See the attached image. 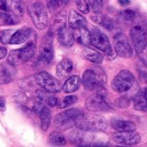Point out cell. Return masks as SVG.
<instances>
[{
  "label": "cell",
  "instance_id": "obj_11",
  "mask_svg": "<svg viewBox=\"0 0 147 147\" xmlns=\"http://www.w3.org/2000/svg\"><path fill=\"white\" fill-rule=\"evenodd\" d=\"M112 139L118 144L132 146L138 144L141 141V136L135 131H116L112 134Z\"/></svg>",
  "mask_w": 147,
  "mask_h": 147
},
{
  "label": "cell",
  "instance_id": "obj_12",
  "mask_svg": "<svg viewBox=\"0 0 147 147\" xmlns=\"http://www.w3.org/2000/svg\"><path fill=\"white\" fill-rule=\"evenodd\" d=\"M54 58V49L52 45V41L49 38H45L42 42L39 56L37 59V64L40 66L49 65Z\"/></svg>",
  "mask_w": 147,
  "mask_h": 147
},
{
  "label": "cell",
  "instance_id": "obj_25",
  "mask_svg": "<svg viewBox=\"0 0 147 147\" xmlns=\"http://www.w3.org/2000/svg\"><path fill=\"white\" fill-rule=\"evenodd\" d=\"M39 119H40V122H41V127L42 130L43 131H47L51 124V119H52V115H51V111L49 110V108L47 106H44L38 113H37Z\"/></svg>",
  "mask_w": 147,
  "mask_h": 147
},
{
  "label": "cell",
  "instance_id": "obj_5",
  "mask_svg": "<svg viewBox=\"0 0 147 147\" xmlns=\"http://www.w3.org/2000/svg\"><path fill=\"white\" fill-rule=\"evenodd\" d=\"M135 82L132 73L127 69L121 70L113 78L112 82V88L116 93H125L129 91Z\"/></svg>",
  "mask_w": 147,
  "mask_h": 147
},
{
  "label": "cell",
  "instance_id": "obj_27",
  "mask_svg": "<svg viewBox=\"0 0 147 147\" xmlns=\"http://www.w3.org/2000/svg\"><path fill=\"white\" fill-rule=\"evenodd\" d=\"M7 8L11 12L18 17H22L24 12V3L22 0H5Z\"/></svg>",
  "mask_w": 147,
  "mask_h": 147
},
{
  "label": "cell",
  "instance_id": "obj_38",
  "mask_svg": "<svg viewBox=\"0 0 147 147\" xmlns=\"http://www.w3.org/2000/svg\"><path fill=\"white\" fill-rule=\"evenodd\" d=\"M60 5V0H47V7L50 11H55Z\"/></svg>",
  "mask_w": 147,
  "mask_h": 147
},
{
  "label": "cell",
  "instance_id": "obj_6",
  "mask_svg": "<svg viewBox=\"0 0 147 147\" xmlns=\"http://www.w3.org/2000/svg\"><path fill=\"white\" fill-rule=\"evenodd\" d=\"M130 38L137 53H142L147 47V27L144 25L133 26L130 30Z\"/></svg>",
  "mask_w": 147,
  "mask_h": 147
},
{
  "label": "cell",
  "instance_id": "obj_14",
  "mask_svg": "<svg viewBox=\"0 0 147 147\" xmlns=\"http://www.w3.org/2000/svg\"><path fill=\"white\" fill-rule=\"evenodd\" d=\"M87 132V131L79 128L73 131L68 137L70 142L77 145H91V143H93L92 138Z\"/></svg>",
  "mask_w": 147,
  "mask_h": 147
},
{
  "label": "cell",
  "instance_id": "obj_32",
  "mask_svg": "<svg viewBox=\"0 0 147 147\" xmlns=\"http://www.w3.org/2000/svg\"><path fill=\"white\" fill-rule=\"evenodd\" d=\"M136 18V12L133 10H125L119 13V18L125 23L132 22Z\"/></svg>",
  "mask_w": 147,
  "mask_h": 147
},
{
  "label": "cell",
  "instance_id": "obj_24",
  "mask_svg": "<svg viewBox=\"0 0 147 147\" xmlns=\"http://www.w3.org/2000/svg\"><path fill=\"white\" fill-rule=\"evenodd\" d=\"M81 85V79L78 76H70L63 84L62 90L66 94H72L79 89Z\"/></svg>",
  "mask_w": 147,
  "mask_h": 147
},
{
  "label": "cell",
  "instance_id": "obj_15",
  "mask_svg": "<svg viewBox=\"0 0 147 147\" xmlns=\"http://www.w3.org/2000/svg\"><path fill=\"white\" fill-rule=\"evenodd\" d=\"M58 41L61 43V45L69 48L72 47L75 43V36H74V31L70 27L65 26L63 29H61L57 34Z\"/></svg>",
  "mask_w": 147,
  "mask_h": 147
},
{
  "label": "cell",
  "instance_id": "obj_40",
  "mask_svg": "<svg viewBox=\"0 0 147 147\" xmlns=\"http://www.w3.org/2000/svg\"><path fill=\"white\" fill-rule=\"evenodd\" d=\"M7 55V49L5 47L0 46V60L4 59Z\"/></svg>",
  "mask_w": 147,
  "mask_h": 147
},
{
  "label": "cell",
  "instance_id": "obj_7",
  "mask_svg": "<svg viewBox=\"0 0 147 147\" xmlns=\"http://www.w3.org/2000/svg\"><path fill=\"white\" fill-rule=\"evenodd\" d=\"M34 78L36 83L47 93L55 94L59 92L61 88L60 82L47 72H41L36 74Z\"/></svg>",
  "mask_w": 147,
  "mask_h": 147
},
{
  "label": "cell",
  "instance_id": "obj_10",
  "mask_svg": "<svg viewBox=\"0 0 147 147\" xmlns=\"http://www.w3.org/2000/svg\"><path fill=\"white\" fill-rule=\"evenodd\" d=\"M83 112L78 108H69L67 109L59 114H57L55 118V125L58 127H67L72 124H75L76 119Z\"/></svg>",
  "mask_w": 147,
  "mask_h": 147
},
{
  "label": "cell",
  "instance_id": "obj_43",
  "mask_svg": "<svg viewBox=\"0 0 147 147\" xmlns=\"http://www.w3.org/2000/svg\"><path fill=\"white\" fill-rule=\"evenodd\" d=\"M69 2V0H60V5H65Z\"/></svg>",
  "mask_w": 147,
  "mask_h": 147
},
{
  "label": "cell",
  "instance_id": "obj_23",
  "mask_svg": "<svg viewBox=\"0 0 147 147\" xmlns=\"http://www.w3.org/2000/svg\"><path fill=\"white\" fill-rule=\"evenodd\" d=\"M73 31L75 41L86 47L90 45V30L87 27L78 30H73Z\"/></svg>",
  "mask_w": 147,
  "mask_h": 147
},
{
  "label": "cell",
  "instance_id": "obj_31",
  "mask_svg": "<svg viewBox=\"0 0 147 147\" xmlns=\"http://www.w3.org/2000/svg\"><path fill=\"white\" fill-rule=\"evenodd\" d=\"M7 62L9 64H11L13 67L21 65L22 63H24L23 59H22V55H21V50L19 49H15L12 50L8 56V61Z\"/></svg>",
  "mask_w": 147,
  "mask_h": 147
},
{
  "label": "cell",
  "instance_id": "obj_13",
  "mask_svg": "<svg viewBox=\"0 0 147 147\" xmlns=\"http://www.w3.org/2000/svg\"><path fill=\"white\" fill-rule=\"evenodd\" d=\"M19 17L14 15L9 11L6 6L5 0H0V24L5 25H14L20 22Z\"/></svg>",
  "mask_w": 147,
  "mask_h": 147
},
{
  "label": "cell",
  "instance_id": "obj_3",
  "mask_svg": "<svg viewBox=\"0 0 147 147\" xmlns=\"http://www.w3.org/2000/svg\"><path fill=\"white\" fill-rule=\"evenodd\" d=\"M29 14L36 29L42 30L49 24L48 11L44 5L40 2H35L29 7Z\"/></svg>",
  "mask_w": 147,
  "mask_h": 147
},
{
  "label": "cell",
  "instance_id": "obj_4",
  "mask_svg": "<svg viewBox=\"0 0 147 147\" xmlns=\"http://www.w3.org/2000/svg\"><path fill=\"white\" fill-rule=\"evenodd\" d=\"M90 45L103 52L107 56L113 55V50L108 37L97 28H93L90 30Z\"/></svg>",
  "mask_w": 147,
  "mask_h": 147
},
{
  "label": "cell",
  "instance_id": "obj_36",
  "mask_svg": "<svg viewBox=\"0 0 147 147\" xmlns=\"http://www.w3.org/2000/svg\"><path fill=\"white\" fill-rule=\"evenodd\" d=\"M76 6L79 11L83 14H88L90 11L88 0H76Z\"/></svg>",
  "mask_w": 147,
  "mask_h": 147
},
{
  "label": "cell",
  "instance_id": "obj_39",
  "mask_svg": "<svg viewBox=\"0 0 147 147\" xmlns=\"http://www.w3.org/2000/svg\"><path fill=\"white\" fill-rule=\"evenodd\" d=\"M117 106L119 107H126L130 105V100L127 99L126 97H121L119 98V100H117V102H116Z\"/></svg>",
  "mask_w": 147,
  "mask_h": 147
},
{
  "label": "cell",
  "instance_id": "obj_20",
  "mask_svg": "<svg viewBox=\"0 0 147 147\" xmlns=\"http://www.w3.org/2000/svg\"><path fill=\"white\" fill-rule=\"evenodd\" d=\"M33 30L30 29V28H28V27H24V28H21L18 30H16L11 38V41H10V43L11 44H21V43H24V42H26L30 36H31Z\"/></svg>",
  "mask_w": 147,
  "mask_h": 147
},
{
  "label": "cell",
  "instance_id": "obj_35",
  "mask_svg": "<svg viewBox=\"0 0 147 147\" xmlns=\"http://www.w3.org/2000/svg\"><path fill=\"white\" fill-rule=\"evenodd\" d=\"M15 30H6L1 31V33H0V41H1V42L4 44L10 43L11 38Z\"/></svg>",
  "mask_w": 147,
  "mask_h": 147
},
{
  "label": "cell",
  "instance_id": "obj_17",
  "mask_svg": "<svg viewBox=\"0 0 147 147\" xmlns=\"http://www.w3.org/2000/svg\"><path fill=\"white\" fill-rule=\"evenodd\" d=\"M133 108L137 111L145 112L147 111V89H140L132 100Z\"/></svg>",
  "mask_w": 147,
  "mask_h": 147
},
{
  "label": "cell",
  "instance_id": "obj_22",
  "mask_svg": "<svg viewBox=\"0 0 147 147\" xmlns=\"http://www.w3.org/2000/svg\"><path fill=\"white\" fill-rule=\"evenodd\" d=\"M111 125L117 131H135L137 128L133 122L119 119H113L111 120Z\"/></svg>",
  "mask_w": 147,
  "mask_h": 147
},
{
  "label": "cell",
  "instance_id": "obj_26",
  "mask_svg": "<svg viewBox=\"0 0 147 147\" xmlns=\"http://www.w3.org/2000/svg\"><path fill=\"white\" fill-rule=\"evenodd\" d=\"M72 70H73V63L68 59L61 60L56 67V73L58 76H60L61 78H65L68 76Z\"/></svg>",
  "mask_w": 147,
  "mask_h": 147
},
{
  "label": "cell",
  "instance_id": "obj_16",
  "mask_svg": "<svg viewBox=\"0 0 147 147\" xmlns=\"http://www.w3.org/2000/svg\"><path fill=\"white\" fill-rule=\"evenodd\" d=\"M68 24L69 27L72 30H78L84 27H87L88 22L87 19L78 11L72 10L68 16Z\"/></svg>",
  "mask_w": 147,
  "mask_h": 147
},
{
  "label": "cell",
  "instance_id": "obj_2",
  "mask_svg": "<svg viewBox=\"0 0 147 147\" xmlns=\"http://www.w3.org/2000/svg\"><path fill=\"white\" fill-rule=\"evenodd\" d=\"M82 84L84 88L89 91L101 92L106 85V75L100 67H92L87 69L82 76Z\"/></svg>",
  "mask_w": 147,
  "mask_h": 147
},
{
  "label": "cell",
  "instance_id": "obj_18",
  "mask_svg": "<svg viewBox=\"0 0 147 147\" xmlns=\"http://www.w3.org/2000/svg\"><path fill=\"white\" fill-rule=\"evenodd\" d=\"M15 68L11 64H0V84H7L11 82L15 76Z\"/></svg>",
  "mask_w": 147,
  "mask_h": 147
},
{
  "label": "cell",
  "instance_id": "obj_33",
  "mask_svg": "<svg viewBox=\"0 0 147 147\" xmlns=\"http://www.w3.org/2000/svg\"><path fill=\"white\" fill-rule=\"evenodd\" d=\"M89 7L94 13L101 12L103 9L104 0H88Z\"/></svg>",
  "mask_w": 147,
  "mask_h": 147
},
{
  "label": "cell",
  "instance_id": "obj_30",
  "mask_svg": "<svg viewBox=\"0 0 147 147\" xmlns=\"http://www.w3.org/2000/svg\"><path fill=\"white\" fill-rule=\"evenodd\" d=\"M48 142L49 144L54 146H62L66 144L67 139L62 133L59 131H54L49 135Z\"/></svg>",
  "mask_w": 147,
  "mask_h": 147
},
{
  "label": "cell",
  "instance_id": "obj_19",
  "mask_svg": "<svg viewBox=\"0 0 147 147\" xmlns=\"http://www.w3.org/2000/svg\"><path fill=\"white\" fill-rule=\"evenodd\" d=\"M67 23V12L66 11H61L55 13L51 22V33L57 34L61 29L66 26Z\"/></svg>",
  "mask_w": 147,
  "mask_h": 147
},
{
  "label": "cell",
  "instance_id": "obj_8",
  "mask_svg": "<svg viewBox=\"0 0 147 147\" xmlns=\"http://www.w3.org/2000/svg\"><path fill=\"white\" fill-rule=\"evenodd\" d=\"M85 106L86 108L92 113L112 111V107L107 103L106 100V96L102 94V91L97 92L96 94L88 97Z\"/></svg>",
  "mask_w": 147,
  "mask_h": 147
},
{
  "label": "cell",
  "instance_id": "obj_37",
  "mask_svg": "<svg viewBox=\"0 0 147 147\" xmlns=\"http://www.w3.org/2000/svg\"><path fill=\"white\" fill-rule=\"evenodd\" d=\"M45 103L51 107H54L55 106H58V99L55 96V95H49V96H46V99H45Z\"/></svg>",
  "mask_w": 147,
  "mask_h": 147
},
{
  "label": "cell",
  "instance_id": "obj_42",
  "mask_svg": "<svg viewBox=\"0 0 147 147\" xmlns=\"http://www.w3.org/2000/svg\"><path fill=\"white\" fill-rule=\"evenodd\" d=\"M118 2L120 5L125 6V5H127L130 4V0H118Z\"/></svg>",
  "mask_w": 147,
  "mask_h": 147
},
{
  "label": "cell",
  "instance_id": "obj_1",
  "mask_svg": "<svg viewBox=\"0 0 147 147\" xmlns=\"http://www.w3.org/2000/svg\"><path fill=\"white\" fill-rule=\"evenodd\" d=\"M75 125L77 128L87 131H104L108 126V122L101 115L82 113L76 119Z\"/></svg>",
  "mask_w": 147,
  "mask_h": 147
},
{
  "label": "cell",
  "instance_id": "obj_28",
  "mask_svg": "<svg viewBox=\"0 0 147 147\" xmlns=\"http://www.w3.org/2000/svg\"><path fill=\"white\" fill-rule=\"evenodd\" d=\"M82 55L86 60L95 64H100L103 61V55L98 51L88 47H86L84 49V50L82 51Z\"/></svg>",
  "mask_w": 147,
  "mask_h": 147
},
{
  "label": "cell",
  "instance_id": "obj_41",
  "mask_svg": "<svg viewBox=\"0 0 147 147\" xmlns=\"http://www.w3.org/2000/svg\"><path fill=\"white\" fill-rule=\"evenodd\" d=\"M5 110V100L4 97L0 96V112Z\"/></svg>",
  "mask_w": 147,
  "mask_h": 147
},
{
  "label": "cell",
  "instance_id": "obj_9",
  "mask_svg": "<svg viewBox=\"0 0 147 147\" xmlns=\"http://www.w3.org/2000/svg\"><path fill=\"white\" fill-rule=\"evenodd\" d=\"M113 46L116 54L123 58H130L133 55L132 48L127 36L123 33H117L113 36Z\"/></svg>",
  "mask_w": 147,
  "mask_h": 147
},
{
  "label": "cell",
  "instance_id": "obj_29",
  "mask_svg": "<svg viewBox=\"0 0 147 147\" xmlns=\"http://www.w3.org/2000/svg\"><path fill=\"white\" fill-rule=\"evenodd\" d=\"M21 50V55L24 62L30 61L36 53V44L33 42H30L28 44H26L24 48L20 49Z\"/></svg>",
  "mask_w": 147,
  "mask_h": 147
},
{
  "label": "cell",
  "instance_id": "obj_34",
  "mask_svg": "<svg viewBox=\"0 0 147 147\" xmlns=\"http://www.w3.org/2000/svg\"><path fill=\"white\" fill-rule=\"evenodd\" d=\"M77 100H78V98L76 96H75V95H67L62 100V101L61 102L59 107L61 108H67V107L72 106L73 104H75Z\"/></svg>",
  "mask_w": 147,
  "mask_h": 147
},
{
  "label": "cell",
  "instance_id": "obj_21",
  "mask_svg": "<svg viewBox=\"0 0 147 147\" xmlns=\"http://www.w3.org/2000/svg\"><path fill=\"white\" fill-rule=\"evenodd\" d=\"M92 21H94L96 24L100 25L104 29L107 30H113L115 27L114 22L112 18L107 17V15H103L100 12V13H94L91 16Z\"/></svg>",
  "mask_w": 147,
  "mask_h": 147
}]
</instances>
